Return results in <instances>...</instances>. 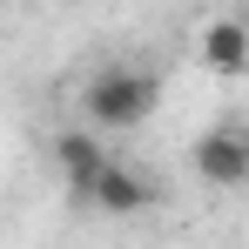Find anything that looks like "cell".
<instances>
[{
	"label": "cell",
	"mask_w": 249,
	"mask_h": 249,
	"mask_svg": "<svg viewBox=\"0 0 249 249\" xmlns=\"http://www.w3.org/2000/svg\"><path fill=\"white\" fill-rule=\"evenodd\" d=\"M202 68L209 74H243L249 68V20H209L202 27Z\"/></svg>",
	"instance_id": "obj_4"
},
{
	"label": "cell",
	"mask_w": 249,
	"mask_h": 249,
	"mask_svg": "<svg viewBox=\"0 0 249 249\" xmlns=\"http://www.w3.org/2000/svg\"><path fill=\"white\" fill-rule=\"evenodd\" d=\"M54 162H61L68 196L88 202V196H94V182H101V168L115 162V155L101 148V128H61V135H54Z\"/></svg>",
	"instance_id": "obj_3"
},
{
	"label": "cell",
	"mask_w": 249,
	"mask_h": 249,
	"mask_svg": "<svg viewBox=\"0 0 249 249\" xmlns=\"http://www.w3.org/2000/svg\"><path fill=\"white\" fill-rule=\"evenodd\" d=\"M196 175L209 189H243L249 182V128L222 122L209 135H196Z\"/></svg>",
	"instance_id": "obj_2"
},
{
	"label": "cell",
	"mask_w": 249,
	"mask_h": 249,
	"mask_svg": "<svg viewBox=\"0 0 249 249\" xmlns=\"http://www.w3.org/2000/svg\"><path fill=\"white\" fill-rule=\"evenodd\" d=\"M243 20H249V14H243Z\"/></svg>",
	"instance_id": "obj_6"
},
{
	"label": "cell",
	"mask_w": 249,
	"mask_h": 249,
	"mask_svg": "<svg viewBox=\"0 0 249 249\" xmlns=\"http://www.w3.org/2000/svg\"><path fill=\"white\" fill-rule=\"evenodd\" d=\"M155 101H162V81H155L148 68H128V61L101 68V74L81 88V115H88V128H101V135L142 128L155 115Z\"/></svg>",
	"instance_id": "obj_1"
},
{
	"label": "cell",
	"mask_w": 249,
	"mask_h": 249,
	"mask_svg": "<svg viewBox=\"0 0 249 249\" xmlns=\"http://www.w3.org/2000/svg\"><path fill=\"white\" fill-rule=\"evenodd\" d=\"M94 209H108V215H135V209H148L155 202V189L135 175V168H122V162H108L101 168V182H94V196H88Z\"/></svg>",
	"instance_id": "obj_5"
}]
</instances>
